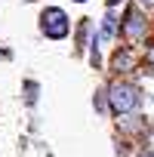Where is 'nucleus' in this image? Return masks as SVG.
<instances>
[{"label": "nucleus", "instance_id": "nucleus-3", "mask_svg": "<svg viewBox=\"0 0 154 157\" xmlns=\"http://www.w3.org/2000/svg\"><path fill=\"white\" fill-rule=\"evenodd\" d=\"M123 34H126L129 40H139V37L145 34V19H142L139 10H129V13H126V19H123Z\"/></svg>", "mask_w": 154, "mask_h": 157}, {"label": "nucleus", "instance_id": "nucleus-2", "mask_svg": "<svg viewBox=\"0 0 154 157\" xmlns=\"http://www.w3.org/2000/svg\"><path fill=\"white\" fill-rule=\"evenodd\" d=\"M40 31H43L49 40H62V37H68L71 22H68V16H65L59 6H49V10H43V16H40Z\"/></svg>", "mask_w": 154, "mask_h": 157}, {"label": "nucleus", "instance_id": "nucleus-8", "mask_svg": "<svg viewBox=\"0 0 154 157\" xmlns=\"http://www.w3.org/2000/svg\"><path fill=\"white\" fill-rule=\"evenodd\" d=\"M139 157H154V154H139Z\"/></svg>", "mask_w": 154, "mask_h": 157}, {"label": "nucleus", "instance_id": "nucleus-4", "mask_svg": "<svg viewBox=\"0 0 154 157\" xmlns=\"http://www.w3.org/2000/svg\"><path fill=\"white\" fill-rule=\"evenodd\" d=\"M114 31H117V19H114V16L108 13V16L102 19V31H99V43H102V40H111V37H114Z\"/></svg>", "mask_w": 154, "mask_h": 157}, {"label": "nucleus", "instance_id": "nucleus-9", "mask_svg": "<svg viewBox=\"0 0 154 157\" xmlns=\"http://www.w3.org/2000/svg\"><path fill=\"white\" fill-rule=\"evenodd\" d=\"M74 3H87V0H74Z\"/></svg>", "mask_w": 154, "mask_h": 157}, {"label": "nucleus", "instance_id": "nucleus-1", "mask_svg": "<svg viewBox=\"0 0 154 157\" xmlns=\"http://www.w3.org/2000/svg\"><path fill=\"white\" fill-rule=\"evenodd\" d=\"M108 105H111L114 114H129L139 105V90L133 83H114L108 90Z\"/></svg>", "mask_w": 154, "mask_h": 157}, {"label": "nucleus", "instance_id": "nucleus-7", "mask_svg": "<svg viewBox=\"0 0 154 157\" xmlns=\"http://www.w3.org/2000/svg\"><path fill=\"white\" fill-rule=\"evenodd\" d=\"M117 3H120V0H108V6H117Z\"/></svg>", "mask_w": 154, "mask_h": 157}, {"label": "nucleus", "instance_id": "nucleus-5", "mask_svg": "<svg viewBox=\"0 0 154 157\" xmlns=\"http://www.w3.org/2000/svg\"><path fill=\"white\" fill-rule=\"evenodd\" d=\"M129 65H133V52H129V49H120V52L114 56V68H117V71H129Z\"/></svg>", "mask_w": 154, "mask_h": 157}, {"label": "nucleus", "instance_id": "nucleus-6", "mask_svg": "<svg viewBox=\"0 0 154 157\" xmlns=\"http://www.w3.org/2000/svg\"><path fill=\"white\" fill-rule=\"evenodd\" d=\"M139 3H142V6H154V0H139Z\"/></svg>", "mask_w": 154, "mask_h": 157}]
</instances>
